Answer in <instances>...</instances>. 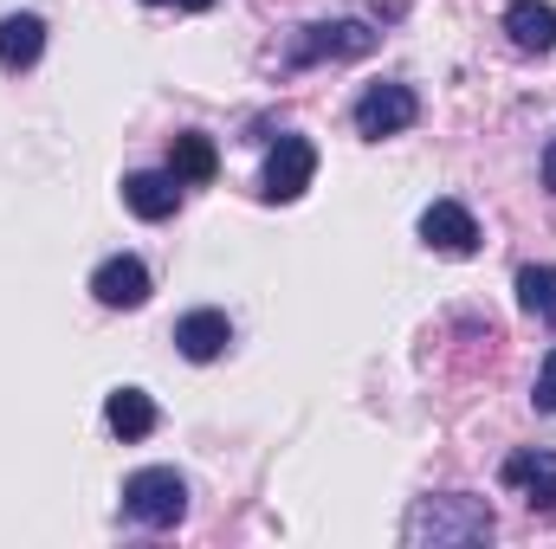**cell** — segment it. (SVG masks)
Returning <instances> with one entry per match:
<instances>
[{
  "mask_svg": "<svg viewBox=\"0 0 556 549\" xmlns=\"http://www.w3.org/2000/svg\"><path fill=\"white\" fill-rule=\"evenodd\" d=\"M168 168H175V181H214L220 155H214V142L201 137V130H181V137L168 142Z\"/></svg>",
  "mask_w": 556,
  "mask_h": 549,
  "instance_id": "cell-14",
  "label": "cell"
},
{
  "mask_svg": "<svg viewBox=\"0 0 556 549\" xmlns=\"http://www.w3.org/2000/svg\"><path fill=\"white\" fill-rule=\"evenodd\" d=\"M149 7H162V0H149Z\"/></svg>",
  "mask_w": 556,
  "mask_h": 549,
  "instance_id": "cell-19",
  "label": "cell"
},
{
  "mask_svg": "<svg viewBox=\"0 0 556 549\" xmlns=\"http://www.w3.org/2000/svg\"><path fill=\"white\" fill-rule=\"evenodd\" d=\"M227 343H233L227 310H188V317L175 323V349H181L188 362H214V356H227Z\"/></svg>",
  "mask_w": 556,
  "mask_h": 549,
  "instance_id": "cell-9",
  "label": "cell"
},
{
  "mask_svg": "<svg viewBox=\"0 0 556 549\" xmlns=\"http://www.w3.org/2000/svg\"><path fill=\"white\" fill-rule=\"evenodd\" d=\"M415 117H420V98L408 91V85H369V91L356 98V130H363L369 142L402 137Z\"/></svg>",
  "mask_w": 556,
  "mask_h": 549,
  "instance_id": "cell-4",
  "label": "cell"
},
{
  "mask_svg": "<svg viewBox=\"0 0 556 549\" xmlns=\"http://www.w3.org/2000/svg\"><path fill=\"white\" fill-rule=\"evenodd\" d=\"M420 240H427L433 253H446V259H466V253H479V220H472L459 201H433V207L420 214Z\"/></svg>",
  "mask_w": 556,
  "mask_h": 549,
  "instance_id": "cell-8",
  "label": "cell"
},
{
  "mask_svg": "<svg viewBox=\"0 0 556 549\" xmlns=\"http://www.w3.org/2000/svg\"><path fill=\"white\" fill-rule=\"evenodd\" d=\"M124 518H137L142 531H175L188 518V478L168 465H142L124 478Z\"/></svg>",
  "mask_w": 556,
  "mask_h": 549,
  "instance_id": "cell-2",
  "label": "cell"
},
{
  "mask_svg": "<svg viewBox=\"0 0 556 549\" xmlns=\"http://www.w3.org/2000/svg\"><path fill=\"white\" fill-rule=\"evenodd\" d=\"M498 531L492 505L485 498H466V491H446V498H420L402 524V544L408 549H459V544H485Z\"/></svg>",
  "mask_w": 556,
  "mask_h": 549,
  "instance_id": "cell-1",
  "label": "cell"
},
{
  "mask_svg": "<svg viewBox=\"0 0 556 549\" xmlns=\"http://www.w3.org/2000/svg\"><path fill=\"white\" fill-rule=\"evenodd\" d=\"M91 297L104 310H142L149 304V266L130 259V253H111L98 272H91Z\"/></svg>",
  "mask_w": 556,
  "mask_h": 549,
  "instance_id": "cell-6",
  "label": "cell"
},
{
  "mask_svg": "<svg viewBox=\"0 0 556 549\" xmlns=\"http://www.w3.org/2000/svg\"><path fill=\"white\" fill-rule=\"evenodd\" d=\"M39 52H46V20L39 13H7L0 20V65L26 72V65H39Z\"/></svg>",
  "mask_w": 556,
  "mask_h": 549,
  "instance_id": "cell-12",
  "label": "cell"
},
{
  "mask_svg": "<svg viewBox=\"0 0 556 549\" xmlns=\"http://www.w3.org/2000/svg\"><path fill=\"white\" fill-rule=\"evenodd\" d=\"M518 304H525V317L556 323V266H525L518 272Z\"/></svg>",
  "mask_w": 556,
  "mask_h": 549,
  "instance_id": "cell-15",
  "label": "cell"
},
{
  "mask_svg": "<svg viewBox=\"0 0 556 549\" xmlns=\"http://www.w3.org/2000/svg\"><path fill=\"white\" fill-rule=\"evenodd\" d=\"M317 175V149L304 137H278L266 155V201H298Z\"/></svg>",
  "mask_w": 556,
  "mask_h": 549,
  "instance_id": "cell-7",
  "label": "cell"
},
{
  "mask_svg": "<svg viewBox=\"0 0 556 549\" xmlns=\"http://www.w3.org/2000/svg\"><path fill=\"white\" fill-rule=\"evenodd\" d=\"M498 478H505L511 491H525V505H531L538 518H556V452L551 446H525V452H511V459L498 465Z\"/></svg>",
  "mask_w": 556,
  "mask_h": 549,
  "instance_id": "cell-5",
  "label": "cell"
},
{
  "mask_svg": "<svg viewBox=\"0 0 556 549\" xmlns=\"http://www.w3.org/2000/svg\"><path fill=\"white\" fill-rule=\"evenodd\" d=\"M531 408H538V413H556V349L544 356V369H538V388H531Z\"/></svg>",
  "mask_w": 556,
  "mask_h": 549,
  "instance_id": "cell-16",
  "label": "cell"
},
{
  "mask_svg": "<svg viewBox=\"0 0 556 549\" xmlns=\"http://www.w3.org/2000/svg\"><path fill=\"white\" fill-rule=\"evenodd\" d=\"M175 7H188V13H207V7H214V0H175Z\"/></svg>",
  "mask_w": 556,
  "mask_h": 549,
  "instance_id": "cell-18",
  "label": "cell"
},
{
  "mask_svg": "<svg viewBox=\"0 0 556 549\" xmlns=\"http://www.w3.org/2000/svg\"><path fill=\"white\" fill-rule=\"evenodd\" d=\"M104 420H111L117 439H149V433H155V401H149L142 388H111Z\"/></svg>",
  "mask_w": 556,
  "mask_h": 549,
  "instance_id": "cell-13",
  "label": "cell"
},
{
  "mask_svg": "<svg viewBox=\"0 0 556 549\" xmlns=\"http://www.w3.org/2000/svg\"><path fill=\"white\" fill-rule=\"evenodd\" d=\"M538 175H544V188L556 194V137H551V149H544V162H538Z\"/></svg>",
  "mask_w": 556,
  "mask_h": 549,
  "instance_id": "cell-17",
  "label": "cell"
},
{
  "mask_svg": "<svg viewBox=\"0 0 556 549\" xmlns=\"http://www.w3.org/2000/svg\"><path fill=\"white\" fill-rule=\"evenodd\" d=\"M505 33H511L518 52H556V7L551 0H511Z\"/></svg>",
  "mask_w": 556,
  "mask_h": 549,
  "instance_id": "cell-11",
  "label": "cell"
},
{
  "mask_svg": "<svg viewBox=\"0 0 556 549\" xmlns=\"http://www.w3.org/2000/svg\"><path fill=\"white\" fill-rule=\"evenodd\" d=\"M124 201L142 220H168L181 207V181H175V168H137V175H124Z\"/></svg>",
  "mask_w": 556,
  "mask_h": 549,
  "instance_id": "cell-10",
  "label": "cell"
},
{
  "mask_svg": "<svg viewBox=\"0 0 556 549\" xmlns=\"http://www.w3.org/2000/svg\"><path fill=\"white\" fill-rule=\"evenodd\" d=\"M363 52H376V33H369L363 20H317V26H304V33L285 46V65L304 72V65H317V59H363Z\"/></svg>",
  "mask_w": 556,
  "mask_h": 549,
  "instance_id": "cell-3",
  "label": "cell"
}]
</instances>
